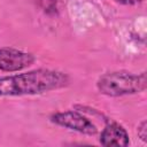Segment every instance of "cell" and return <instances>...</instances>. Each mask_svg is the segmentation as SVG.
I'll return each mask as SVG.
<instances>
[{
	"label": "cell",
	"instance_id": "obj_1",
	"mask_svg": "<svg viewBox=\"0 0 147 147\" xmlns=\"http://www.w3.org/2000/svg\"><path fill=\"white\" fill-rule=\"evenodd\" d=\"M68 78L59 71L39 69L28 74L0 78V95L34 94L62 87Z\"/></svg>",
	"mask_w": 147,
	"mask_h": 147
},
{
	"label": "cell",
	"instance_id": "obj_5",
	"mask_svg": "<svg viewBox=\"0 0 147 147\" xmlns=\"http://www.w3.org/2000/svg\"><path fill=\"white\" fill-rule=\"evenodd\" d=\"M100 141L105 146H126L129 144V137L121 125L113 123L102 131Z\"/></svg>",
	"mask_w": 147,
	"mask_h": 147
},
{
	"label": "cell",
	"instance_id": "obj_6",
	"mask_svg": "<svg viewBox=\"0 0 147 147\" xmlns=\"http://www.w3.org/2000/svg\"><path fill=\"white\" fill-rule=\"evenodd\" d=\"M116 1L121 2V3H124V5H133V3L140 2L141 0H116Z\"/></svg>",
	"mask_w": 147,
	"mask_h": 147
},
{
	"label": "cell",
	"instance_id": "obj_4",
	"mask_svg": "<svg viewBox=\"0 0 147 147\" xmlns=\"http://www.w3.org/2000/svg\"><path fill=\"white\" fill-rule=\"evenodd\" d=\"M53 121L62 126L70 127L72 130L79 131L82 133L86 134H93L96 132L95 126L84 116H82L78 113L75 111H65V113H59L53 116Z\"/></svg>",
	"mask_w": 147,
	"mask_h": 147
},
{
	"label": "cell",
	"instance_id": "obj_3",
	"mask_svg": "<svg viewBox=\"0 0 147 147\" xmlns=\"http://www.w3.org/2000/svg\"><path fill=\"white\" fill-rule=\"evenodd\" d=\"M33 62L31 54L13 48H0V69L5 71H16L29 67Z\"/></svg>",
	"mask_w": 147,
	"mask_h": 147
},
{
	"label": "cell",
	"instance_id": "obj_2",
	"mask_svg": "<svg viewBox=\"0 0 147 147\" xmlns=\"http://www.w3.org/2000/svg\"><path fill=\"white\" fill-rule=\"evenodd\" d=\"M145 75L134 76L127 72H113L100 78L99 90L108 95H121L134 93L145 88Z\"/></svg>",
	"mask_w": 147,
	"mask_h": 147
}]
</instances>
